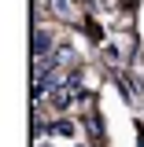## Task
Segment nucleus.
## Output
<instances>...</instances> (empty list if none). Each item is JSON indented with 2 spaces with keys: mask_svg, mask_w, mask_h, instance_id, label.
Wrapping results in <instances>:
<instances>
[{
  "mask_svg": "<svg viewBox=\"0 0 144 147\" xmlns=\"http://www.w3.org/2000/svg\"><path fill=\"white\" fill-rule=\"evenodd\" d=\"M70 99H74V85H59V88L48 92V107H52V110H67Z\"/></svg>",
  "mask_w": 144,
  "mask_h": 147,
  "instance_id": "1",
  "label": "nucleus"
},
{
  "mask_svg": "<svg viewBox=\"0 0 144 147\" xmlns=\"http://www.w3.org/2000/svg\"><path fill=\"white\" fill-rule=\"evenodd\" d=\"M48 48H52V40H48V33H37V44H33L37 59H48Z\"/></svg>",
  "mask_w": 144,
  "mask_h": 147,
  "instance_id": "2",
  "label": "nucleus"
}]
</instances>
